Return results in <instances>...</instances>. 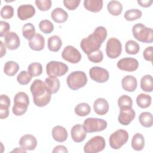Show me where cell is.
I'll list each match as a JSON object with an SVG mask.
<instances>
[{
  "label": "cell",
  "mask_w": 153,
  "mask_h": 153,
  "mask_svg": "<svg viewBox=\"0 0 153 153\" xmlns=\"http://www.w3.org/2000/svg\"><path fill=\"white\" fill-rule=\"evenodd\" d=\"M106 37L107 30L106 28L102 26H98L91 34L81 40L80 47L85 54H88L99 50Z\"/></svg>",
  "instance_id": "cell-1"
},
{
  "label": "cell",
  "mask_w": 153,
  "mask_h": 153,
  "mask_svg": "<svg viewBox=\"0 0 153 153\" xmlns=\"http://www.w3.org/2000/svg\"><path fill=\"white\" fill-rule=\"evenodd\" d=\"M33 96L35 105L38 107H44L50 102L51 93L47 87L44 82L36 79L33 81L30 88Z\"/></svg>",
  "instance_id": "cell-2"
},
{
  "label": "cell",
  "mask_w": 153,
  "mask_h": 153,
  "mask_svg": "<svg viewBox=\"0 0 153 153\" xmlns=\"http://www.w3.org/2000/svg\"><path fill=\"white\" fill-rule=\"evenodd\" d=\"M132 33L134 38L137 41L144 43L153 42V30L151 27H146L142 23H137L132 27Z\"/></svg>",
  "instance_id": "cell-3"
},
{
  "label": "cell",
  "mask_w": 153,
  "mask_h": 153,
  "mask_svg": "<svg viewBox=\"0 0 153 153\" xmlns=\"http://www.w3.org/2000/svg\"><path fill=\"white\" fill-rule=\"evenodd\" d=\"M66 82L69 88L73 90H76L86 85L87 77L83 71H74L68 76Z\"/></svg>",
  "instance_id": "cell-4"
},
{
  "label": "cell",
  "mask_w": 153,
  "mask_h": 153,
  "mask_svg": "<svg viewBox=\"0 0 153 153\" xmlns=\"http://www.w3.org/2000/svg\"><path fill=\"white\" fill-rule=\"evenodd\" d=\"M128 139V132L123 129H118L112 133L109 137V145L114 149L121 148Z\"/></svg>",
  "instance_id": "cell-5"
},
{
  "label": "cell",
  "mask_w": 153,
  "mask_h": 153,
  "mask_svg": "<svg viewBox=\"0 0 153 153\" xmlns=\"http://www.w3.org/2000/svg\"><path fill=\"white\" fill-rule=\"evenodd\" d=\"M68 70V65L61 62L50 61L46 65L47 74L50 77L56 78L63 76Z\"/></svg>",
  "instance_id": "cell-6"
},
{
  "label": "cell",
  "mask_w": 153,
  "mask_h": 153,
  "mask_svg": "<svg viewBox=\"0 0 153 153\" xmlns=\"http://www.w3.org/2000/svg\"><path fill=\"white\" fill-rule=\"evenodd\" d=\"M107 122L98 118H88L84 121L83 126L87 133L99 132L107 127Z\"/></svg>",
  "instance_id": "cell-7"
},
{
  "label": "cell",
  "mask_w": 153,
  "mask_h": 153,
  "mask_svg": "<svg viewBox=\"0 0 153 153\" xmlns=\"http://www.w3.org/2000/svg\"><path fill=\"white\" fill-rule=\"evenodd\" d=\"M106 146L105 139L100 136H96L90 139L84 145L85 153H97L104 149Z\"/></svg>",
  "instance_id": "cell-8"
},
{
  "label": "cell",
  "mask_w": 153,
  "mask_h": 153,
  "mask_svg": "<svg viewBox=\"0 0 153 153\" xmlns=\"http://www.w3.org/2000/svg\"><path fill=\"white\" fill-rule=\"evenodd\" d=\"M122 52V44L116 38H109L106 45V53L110 59H116L120 56Z\"/></svg>",
  "instance_id": "cell-9"
},
{
  "label": "cell",
  "mask_w": 153,
  "mask_h": 153,
  "mask_svg": "<svg viewBox=\"0 0 153 153\" xmlns=\"http://www.w3.org/2000/svg\"><path fill=\"white\" fill-rule=\"evenodd\" d=\"M62 58L71 63H78L82 57L79 51L72 45H68L65 47L62 53Z\"/></svg>",
  "instance_id": "cell-10"
},
{
  "label": "cell",
  "mask_w": 153,
  "mask_h": 153,
  "mask_svg": "<svg viewBox=\"0 0 153 153\" xmlns=\"http://www.w3.org/2000/svg\"><path fill=\"white\" fill-rule=\"evenodd\" d=\"M89 75L91 79L99 83L106 82L109 78L108 71L101 67L94 66L89 71Z\"/></svg>",
  "instance_id": "cell-11"
},
{
  "label": "cell",
  "mask_w": 153,
  "mask_h": 153,
  "mask_svg": "<svg viewBox=\"0 0 153 153\" xmlns=\"http://www.w3.org/2000/svg\"><path fill=\"white\" fill-rule=\"evenodd\" d=\"M118 69L127 72H133L137 69L139 62L137 59L132 57H125L120 59L117 63Z\"/></svg>",
  "instance_id": "cell-12"
},
{
  "label": "cell",
  "mask_w": 153,
  "mask_h": 153,
  "mask_svg": "<svg viewBox=\"0 0 153 153\" xmlns=\"http://www.w3.org/2000/svg\"><path fill=\"white\" fill-rule=\"evenodd\" d=\"M136 112L131 108H125L120 109V112L118 117V122L123 125H128L135 118Z\"/></svg>",
  "instance_id": "cell-13"
},
{
  "label": "cell",
  "mask_w": 153,
  "mask_h": 153,
  "mask_svg": "<svg viewBox=\"0 0 153 153\" xmlns=\"http://www.w3.org/2000/svg\"><path fill=\"white\" fill-rule=\"evenodd\" d=\"M35 13V7L31 4L21 5L17 8V16L21 20H26L32 17Z\"/></svg>",
  "instance_id": "cell-14"
},
{
  "label": "cell",
  "mask_w": 153,
  "mask_h": 153,
  "mask_svg": "<svg viewBox=\"0 0 153 153\" xmlns=\"http://www.w3.org/2000/svg\"><path fill=\"white\" fill-rule=\"evenodd\" d=\"M5 44L7 48L14 50L19 48L20 45V40L18 35L14 32H8L4 36Z\"/></svg>",
  "instance_id": "cell-15"
},
{
  "label": "cell",
  "mask_w": 153,
  "mask_h": 153,
  "mask_svg": "<svg viewBox=\"0 0 153 153\" xmlns=\"http://www.w3.org/2000/svg\"><path fill=\"white\" fill-rule=\"evenodd\" d=\"M20 146L26 151L34 150L37 145V140L35 136L26 134L21 137L19 140Z\"/></svg>",
  "instance_id": "cell-16"
},
{
  "label": "cell",
  "mask_w": 153,
  "mask_h": 153,
  "mask_svg": "<svg viewBox=\"0 0 153 153\" xmlns=\"http://www.w3.org/2000/svg\"><path fill=\"white\" fill-rule=\"evenodd\" d=\"M87 131L84 126L80 124L74 125L71 130L72 140L77 143L82 142L87 136Z\"/></svg>",
  "instance_id": "cell-17"
},
{
  "label": "cell",
  "mask_w": 153,
  "mask_h": 153,
  "mask_svg": "<svg viewBox=\"0 0 153 153\" xmlns=\"http://www.w3.org/2000/svg\"><path fill=\"white\" fill-rule=\"evenodd\" d=\"M29 47L34 51H41L45 47V39L42 35L36 33L35 35L29 40Z\"/></svg>",
  "instance_id": "cell-18"
},
{
  "label": "cell",
  "mask_w": 153,
  "mask_h": 153,
  "mask_svg": "<svg viewBox=\"0 0 153 153\" xmlns=\"http://www.w3.org/2000/svg\"><path fill=\"white\" fill-rule=\"evenodd\" d=\"M109 103L104 98L97 99L93 104L94 111L99 115H105L109 111Z\"/></svg>",
  "instance_id": "cell-19"
},
{
  "label": "cell",
  "mask_w": 153,
  "mask_h": 153,
  "mask_svg": "<svg viewBox=\"0 0 153 153\" xmlns=\"http://www.w3.org/2000/svg\"><path fill=\"white\" fill-rule=\"evenodd\" d=\"M121 85L125 91L133 92L137 88V79L133 75H126L121 80Z\"/></svg>",
  "instance_id": "cell-20"
},
{
  "label": "cell",
  "mask_w": 153,
  "mask_h": 153,
  "mask_svg": "<svg viewBox=\"0 0 153 153\" xmlns=\"http://www.w3.org/2000/svg\"><path fill=\"white\" fill-rule=\"evenodd\" d=\"M51 134L54 140L59 142H65L68 136L66 129L61 126H56L53 127Z\"/></svg>",
  "instance_id": "cell-21"
},
{
  "label": "cell",
  "mask_w": 153,
  "mask_h": 153,
  "mask_svg": "<svg viewBox=\"0 0 153 153\" xmlns=\"http://www.w3.org/2000/svg\"><path fill=\"white\" fill-rule=\"evenodd\" d=\"M51 17L55 22L57 23H62L67 20L68 14L63 8L57 7L52 11Z\"/></svg>",
  "instance_id": "cell-22"
},
{
  "label": "cell",
  "mask_w": 153,
  "mask_h": 153,
  "mask_svg": "<svg viewBox=\"0 0 153 153\" xmlns=\"http://www.w3.org/2000/svg\"><path fill=\"white\" fill-rule=\"evenodd\" d=\"M84 8L93 13L99 12L103 8L102 0H84Z\"/></svg>",
  "instance_id": "cell-23"
},
{
  "label": "cell",
  "mask_w": 153,
  "mask_h": 153,
  "mask_svg": "<svg viewBox=\"0 0 153 153\" xmlns=\"http://www.w3.org/2000/svg\"><path fill=\"white\" fill-rule=\"evenodd\" d=\"M62 45V41L60 38L57 35H53L48 39L47 46L50 51L57 52L60 49Z\"/></svg>",
  "instance_id": "cell-24"
},
{
  "label": "cell",
  "mask_w": 153,
  "mask_h": 153,
  "mask_svg": "<svg viewBox=\"0 0 153 153\" xmlns=\"http://www.w3.org/2000/svg\"><path fill=\"white\" fill-rule=\"evenodd\" d=\"M131 147L136 151H141L145 146V139L143 136L139 133L134 134L132 137L131 142Z\"/></svg>",
  "instance_id": "cell-25"
},
{
  "label": "cell",
  "mask_w": 153,
  "mask_h": 153,
  "mask_svg": "<svg viewBox=\"0 0 153 153\" xmlns=\"http://www.w3.org/2000/svg\"><path fill=\"white\" fill-rule=\"evenodd\" d=\"M107 9L111 15L117 16L122 13L123 5L118 1H111L107 5Z\"/></svg>",
  "instance_id": "cell-26"
},
{
  "label": "cell",
  "mask_w": 153,
  "mask_h": 153,
  "mask_svg": "<svg viewBox=\"0 0 153 153\" xmlns=\"http://www.w3.org/2000/svg\"><path fill=\"white\" fill-rule=\"evenodd\" d=\"M44 82L51 94L56 93L60 88V81L57 78L49 76L45 79Z\"/></svg>",
  "instance_id": "cell-27"
},
{
  "label": "cell",
  "mask_w": 153,
  "mask_h": 153,
  "mask_svg": "<svg viewBox=\"0 0 153 153\" xmlns=\"http://www.w3.org/2000/svg\"><path fill=\"white\" fill-rule=\"evenodd\" d=\"M140 87L145 92L151 93L153 90V79L151 75H145L140 79Z\"/></svg>",
  "instance_id": "cell-28"
},
{
  "label": "cell",
  "mask_w": 153,
  "mask_h": 153,
  "mask_svg": "<svg viewBox=\"0 0 153 153\" xmlns=\"http://www.w3.org/2000/svg\"><path fill=\"white\" fill-rule=\"evenodd\" d=\"M19 69V65L17 63L14 61L7 62L4 67V73L8 76L15 75Z\"/></svg>",
  "instance_id": "cell-29"
},
{
  "label": "cell",
  "mask_w": 153,
  "mask_h": 153,
  "mask_svg": "<svg viewBox=\"0 0 153 153\" xmlns=\"http://www.w3.org/2000/svg\"><path fill=\"white\" fill-rule=\"evenodd\" d=\"M151 99L150 95L140 93L136 97V103L141 108H146L151 105Z\"/></svg>",
  "instance_id": "cell-30"
},
{
  "label": "cell",
  "mask_w": 153,
  "mask_h": 153,
  "mask_svg": "<svg viewBox=\"0 0 153 153\" xmlns=\"http://www.w3.org/2000/svg\"><path fill=\"white\" fill-rule=\"evenodd\" d=\"M139 121L140 124L145 127H151L153 124V117L151 112H142L139 117Z\"/></svg>",
  "instance_id": "cell-31"
},
{
  "label": "cell",
  "mask_w": 153,
  "mask_h": 153,
  "mask_svg": "<svg viewBox=\"0 0 153 153\" xmlns=\"http://www.w3.org/2000/svg\"><path fill=\"white\" fill-rule=\"evenodd\" d=\"M75 113L79 117H85L88 115L91 112V108L87 103L82 102L78 104L75 109Z\"/></svg>",
  "instance_id": "cell-32"
},
{
  "label": "cell",
  "mask_w": 153,
  "mask_h": 153,
  "mask_svg": "<svg viewBox=\"0 0 153 153\" xmlns=\"http://www.w3.org/2000/svg\"><path fill=\"white\" fill-rule=\"evenodd\" d=\"M35 28L31 23L25 24L22 27V35L26 39L29 40L35 35Z\"/></svg>",
  "instance_id": "cell-33"
},
{
  "label": "cell",
  "mask_w": 153,
  "mask_h": 153,
  "mask_svg": "<svg viewBox=\"0 0 153 153\" xmlns=\"http://www.w3.org/2000/svg\"><path fill=\"white\" fill-rule=\"evenodd\" d=\"M125 50L127 54L134 55L139 53L140 47L137 42L133 40H128L126 43Z\"/></svg>",
  "instance_id": "cell-34"
},
{
  "label": "cell",
  "mask_w": 153,
  "mask_h": 153,
  "mask_svg": "<svg viewBox=\"0 0 153 153\" xmlns=\"http://www.w3.org/2000/svg\"><path fill=\"white\" fill-rule=\"evenodd\" d=\"M142 13L139 9H130L126 11L124 13V17L127 21H134L139 19L142 17Z\"/></svg>",
  "instance_id": "cell-35"
},
{
  "label": "cell",
  "mask_w": 153,
  "mask_h": 153,
  "mask_svg": "<svg viewBox=\"0 0 153 153\" xmlns=\"http://www.w3.org/2000/svg\"><path fill=\"white\" fill-rule=\"evenodd\" d=\"M27 71L32 77L39 76L42 72V66L38 62L32 63L28 66Z\"/></svg>",
  "instance_id": "cell-36"
},
{
  "label": "cell",
  "mask_w": 153,
  "mask_h": 153,
  "mask_svg": "<svg viewBox=\"0 0 153 153\" xmlns=\"http://www.w3.org/2000/svg\"><path fill=\"white\" fill-rule=\"evenodd\" d=\"M39 28L42 32L48 34L54 30V25L49 20H42L39 23Z\"/></svg>",
  "instance_id": "cell-37"
},
{
  "label": "cell",
  "mask_w": 153,
  "mask_h": 153,
  "mask_svg": "<svg viewBox=\"0 0 153 153\" xmlns=\"http://www.w3.org/2000/svg\"><path fill=\"white\" fill-rule=\"evenodd\" d=\"M118 105L120 109L125 108H132L133 101L131 98L126 94L122 95L118 99Z\"/></svg>",
  "instance_id": "cell-38"
},
{
  "label": "cell",
  "mask_w": 153,
  "mask_h": 153,
  "mask_svg": "<svg viewBox=\"0 0 153 153\" xmlns=\"http://www.w3.org/2000/svg\"><path fill=\"white\" fill-rule=\"evenodd\" d=\"M32 76L30 75L28 71H22L17 76V82L21 85H27L30 82Z\"/></svg>",
  "instance_id": "cell-39"
},
{
  "label": "cell",
  "mask_w": 153,
  "mask_h": 153,
  "mask_svg": "<svg viewBox=\"0 0 153 153\" xmlns=\"http://www.w3.org/2000/svg\"><path fill=\"white\" fill-rule=\"evenodd\" d=\"M14 103L23 104L29 106V98L26 93L22 91L19 92L14 97Z\"/></svg>",
  "instance_id": "cell-40"
},
{
  "label": "cell",
  "mask_w": 153,
  "mask_h": 153,
  "mask_svg": "<svg viewBox=\"0 0 153 153\" xmlns=\"http://www.w3.org/2000/svg\"><path fill=\"white\" fill-rule=\"evenodd\" d=\"M87 57L88 60L91 62L97 63L101 62L103 60V54L101 50H98L97 51H93L87 54Z\"/></svg>",
  "instance_id": "cell-41"
},
{
  "label": "cell",
  "mask_w": 153,
  "mask_h": 153,
  "mask_svg": "<svg viewBox=\"0 0 153 153\" xmlns=\"http://www.w3.org/2000/svg\"><path fill=\"white\" fill-rule=\"evenodd\" d=\"M14 15V8L12 6L7 5L4 6L1 10V16L2 19H9Z\"/></svg>",
  "instance_id": "cell-42"
},
{
  "label": "cell",
  "mask_w": 153,
  "mask_h": 153,
  "mask_svg": "<svg viewBox=\"0 0 153 153\" xmlns=\"http://www.w3.org/2000/svg\"><path fill=\"white\" fill-rule=\"evenodd\" d=\"M28 106L23 104L14 103L12 108L13 113L16 116H21L23 115L27 110Z\"/></svg>",
  "instance_id": "cell-43"
},
{
  "label": "cell",
  "mask_w": 153,
  "mask_h": 153,
  "mask_svg": "<svg viewBox=\"0 0 153 153\" xmlns=\"http://www.w3.org/2000/svg\"><path fill=\"white\" fill-rule=\"evenodd\" d=\"M35 4L38 8L42 11L48 10L51 7V0H36Z\"/></svg>",
  "instance_id": "cell-44"
},
{
  "label": "cell",
  "mask_w": 153,
  "mask_h": 153,
  "mask_svg": "<svg viewBox=\"0 0 153 153\" xmlns=\"http://www.w3.org/2000/svg\"><path fill=\"white\" fill-rule=\"evenodd\" d=\"M80 2V0H64L63 3L69 10H74L79 6Z\"/></svg>",
  "instance_id": "cell-45"
},
{
  "label": "cell",
  "mask_w": 153,
  "mask_h": 153,
  "mask_svg": "<svg viewBox=\"0 0 153 153\" xmlns=\"http://www.w3.org/2000/svg\"><path fill=\"white\" fill-rule=\"evenodd\" d=\"M0 36L2 37L9 32L10 26L8 22L1 20L0 22Z\"/></svg>",
  "instance_id": "cell-46"
},
{
  "label": "cell",
  "mask_w": 153,
  "mask_h": 153,
  "mask_svg": "<svg viewBox=\"0 0 153 153\" xmlns=\"http://www.w3.org/2000/svg\"><path fill=\"white\" fill-rule=\"evenodd\" d=\"M152 46L148 47L144 50L143 53V56L146 60L149 61L151 62H152Z\"/></svg>",
  "instance_id": "cell-47"
},
{
  "label": "cell",
  "mask_w": 153,
  "mask_h": 153,
  "mask_svg": "<svg viewBox=\"0 0 153 153\" xmlns=\"http://www.w3.org/2000/svg\"><path fill=\"white\" fill-rule=\"evenodd\" d=\"M10 99L6 94H1L0 97V106L9 108L10 106Z\"/></svg>",
  "instance_id": "cell-48"
},
{
  "label": "cell",
  "mask_w": 153,
  "mask_h": 153,
  "mask_svg": "<svg viewBox=\"0 0 153 153\" xmlns=\"http://www.w3.org/2000/svg\"><path fill=\"white\" fill-rule=\"evenodd\" d=\"M9 115V108L0 106V118H7Z\"/></svg>",
  "instance_id": "cell-49"
},
{
  "label": "cell",
  "mask_w": 153,
  "mask_h": 153,
  "mask_svg": "<svg viewBox=\"0 0 153 153\" xmlns=\"http://www.w3.org/2000/svg\"><path fill=\"white\" fill-rule=\"evenodd\" d=\"M53 152H68V150L66 148V146L63 145H57L54 147L53 150Z\"/></svg>",
  "instance_id": "cell-50"
},
{
  "label": "cell",
  "mask_w": 153,
  "mask_h": 153,
  "mask_svg": "<svg viewBox=\"0 0 153 153\" xmlns=\"http://www.w3.org/2000/svg\"><path fill=\"white\" fill-rule=\"evenodd\" d=\"M137 3L139 4L140 6L142 7H149L152 4V0H143V1H137Z\"/></svg>",
  "instance_id": "cell-51"
},
{
  "label": "cell",
  "mask_w": 153,
  "mask_h": 153,
  "mask_svg": "<svg viewBox=\"0 0 153 153\" xmlns=\"http://www.w3.org/2000/svg\"><path fill=\"white\" fill-rule=\"evenodd\" d=\"M1 43V57H2L5 54H6V48H5V44L3 43L2 41H0Z\"/></svg>",
  "instance_id": "cell-52"
},
{
  "label": "cell",
  "mask_w": 153,
  "mask_h": 153,
  "mask_svg": "<svg viewBox=\"0 0 153 153\" xmlns=\"http://www.w3.org/2000/svg\"><path fill=\"white\" fill-rule=\"evenodd\" d=\"M19 148H16V149H14V150H13L12 151H11V152H26V150H25V149H24L23 148H22V147L19 149Z\"/></svg>",
  "instance_id": "cell-53"
}]
</instances>
